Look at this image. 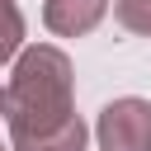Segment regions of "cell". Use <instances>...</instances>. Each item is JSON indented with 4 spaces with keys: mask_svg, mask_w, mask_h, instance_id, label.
<instances>
[{
    "mask_svg": "<svg viewBox=\"0 0 151 151\" xmlns=\"http://www.w3.org/2000/svg\"><path fill=\"white\" fill-rule=\"evenodd\" d=\"M85 142H90V127H85V118L76 113L66 127L42 132V137H33V142H14L9 151H85Z\"/></svg>",
    "mask_w": 151,
    "mask_h": 151,
    "instance_id": "277c9868",
    "label": "cell"
},
{
    "mask_svg": "<svg viewBox=\"0 0 151 151\" xmlns=\"http://www.w3.org/2000/svg\"><path fill=\"white\" fill-rule=\"evenodd\" d=\"M0 151H9V146H0Z\"/></svg>",
    "mask_w": 151,
    "mask_h": 151,
    "instance_id": "ba28073f",
    "label": "cell"
},
{
    "mask_svg": "<svg viewBox=\"0 0 151 151\" xmlns=\"http://www.w3.org/2000/svg\"><path fill=\"white\" fill-rule=\"evenodd\" d=\"M94 142L99 151H151V99H137V94L109 99L99 109Z\"/></svg>",
    "mask_w": 151,
    "mask_h": 151,
    "instance_id": "7a4b0ae2",
    "label": "cell"
},
{
    "mask_svg": "<svg viewBox=\"0 0 151 151\" xmlns=\"http://www.w3.org/2000/svg\"><path fill=\"white\" fill-rule=\"evenodd\" d=\"M113 19L137 33V38H151V0H113Z\"/></svg>",
    "mask_w": 151,
    "mask_h": 151,
    "instance_id": "8992f818",
    "label": "cell"
},
{
    "mask_svg": "<svg viewBox=\"0 0 151 151\" xmlns=\"http://www.w3.org/2000/svg\"><path fill=\"white\" fill-rule=\"evenodd\" d=\"M109 14V0H42V24L57 38H85Z\"/></svg>",
    "mask_w": 151,
    "mask_h": 151,
    "instance_id": "3957f363",
    "label": "cell"
},
{
    "mask_svg": "<svg viewBox=\"0 0 151 151\" xmlns=\"http://www.w3.org/2000/svg\"><path fill=\"white\" fill-rule=\"evenodd\" d=\"M19 47H24V14L14 0H0V66L14 61Z\"/></svg>",
    "mask_w": 151,
    "mask_h": 151,
    "instance_id": "5b68a950",
    "label": "cell"
},
{
    "mask_svg": "<svg viewBox=\"0 0 151 151\" xmlns=\"http://www.w3.org/2000/svg\"><path fill=\"white\" fill-rule=\"evenodd\" d=\"M76 118V71L71 57L52 42H33L14 57L9 85H5V123L9 146L33 142L42 132H57Z\"/></svg>",
    "mask_w": 151,
    "mask_h": 151,
    "instance_id": "6da1fadb",
    "label": "cell"
},
{
    "mask_svg": "<svg viewBox=\"0 0 151 151\" xmlns=\"http://www.w3.org/2000/svg\"><path fill=\"white\" fill-rule=\"evenodd\" d=\"M0 118H5V90H0Z\"/></svg>",
    "mask_w": 151,
    "mask_h": 151,
    "instance_id": "52a82bcc",
    "label": "cell"
}]
</instances>
